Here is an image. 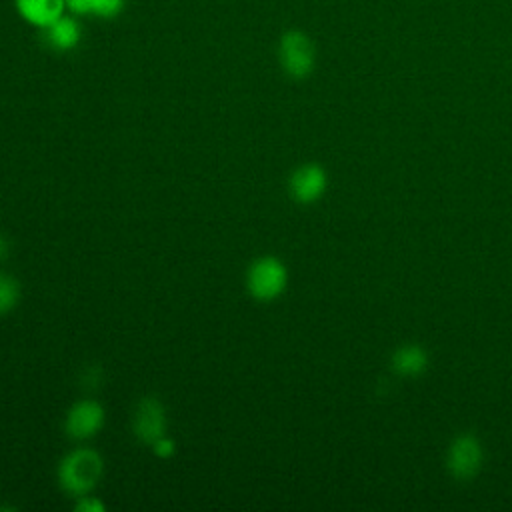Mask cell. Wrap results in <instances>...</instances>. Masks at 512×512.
Masks as SVG:
<instances>
[{"label": "cell", "instance_id": "6da1fadb", "mask_svg": "<svg viewBox=\"0 0 512 512\" xmlns=\"http://www.w3.org/2000/svg\"><path fill=\"white\" fill-rule=\"evenodd\" d=\"M104 472L102 456L92 448H76L58 464V482L70 496L90 494Z\"/></svg>", "mask_w": 512, "mask_h": 512}, {"label": "cell", "instance_id": "7a4b0ae2", "mask_svg": "<svg viewBox=\"0 0 512 512\" xmlns=\"http://www.w3.org/2000/svg\"><path fill=\"white\" fill-rule=\"evenodd\" d=\"M278 60L290 78H306L316 62V50L310 36L302 30H286L278 42Z\"/></svg>", "mask_w": 512, "mask_h": 512}, {"label": "cell", "instance_id": "3957f363", "mask_svg": "<svg viewBox=\"0 0 512 512\" xmlns=\"http://www.w3.org/2000/svg\"><path fill=\"white\" fill-rule=\"evenodd\" d=\"M288 282L286 266L274 256H262L252 262L246 274L248 292L262 302L278 298Z\"/></svg>", "mask_w": 512, "mask_h": 512}, {"label": "cell", "instance_id": "277c9868", "mask_svg": "<svg viewBox=\"0 0 512 512\" xmlns=\"http://www.w3.org/2000/svg\"><path fill=\"white\" fill-rule=\"evenodd\" d=\"M104 426V408L96 400H80L68 412L64 420V430L74 440H86L98 434Z\"/></svg>", "mask_w": 512, "mask_h": 512}, {"label": "cell", "instance_id": "5b68a950", "mask_svg": "<svg viewBox=\"0 0 512 512\" xmlns=\"http://www.w3.org/2000/svg\"><path fill=\"white\" fill-rule=\"evenodd\" d=\"M134 434L144 444H154L166 434V410L156 398H142L134 412Z\"/></svg>", "mask_w": 512, "mask_h": 512}, {"label": "cell", "instance_id": "8992f818", "mask_svg": "<svg viewBox=\"0 0 512 512\" xmlns=\"http://www.w3.org/2000/svg\"><path fill=\"white\" fill-rule=\"evenodd\" d=\"M40 38L44 46L54 52H70L78 48L82 40V24L74 14H62L52 24L40 30Z\"/></svg>", "mask_w": 512, "mask_h": 512}, {"label": "cell", "instance_id": "52a82bcc", "mask_svg": "<svg viewBox=\"0 0 512 512\" xmlns=\"http://www.w3.org/2000/svg\"><path fill=\"white\" fill-rule=\"evenodd\" d=\"M482 462V450L474 436H458L448 452V468L456 478H470Z\"/></svg>", "mask_w": 512, "mask_h": 512}, {"label": "cell", "instance_id": "ba28073f", "mask_svg": "<svg viewBox=\"0 0 512 512\" xmlns=\"http://www.w3.org/2000/svg\"><path fill=\"white\" fill-rule=\"evenodd\" d=\"M290 194L298 202H314L326 190V172L318 164H304L290 176Z\"/></svg>", "mask_w": 512, "mask_h": 512}, {"label": "cell", "instance_id": "9c48e42d", "mask_svg": "<svg viewBox=\"0 0 512 512\" xmlns=\"http://www.w3.org/2000/svg\"><path fill=\"white\" fill-rule=\"evenodd\" d=\"M14 8L26 24L42 30L66 14V0H14Z\"/></svg>", "mask_w": 512, "mask_h": 512}, {"label": "cell", "instance_id": "30bf717a", "mask_svg": "<svg viewBox=\"0 0 512 512\" xmlns=\"http://www.w3.org/2000/svg\"><path fill=\"white\" fill-rule=\"evenodd\" d=\"M126 0H66V10L74 16L112 20L124 12Z\"/></svg>", "mask_w": 512, "mask_h": 512}, {"label": "cell", "instance_id": "8fae6325", "mask_svg": "<svg viewBox=\"0 0 512 512\" xmlns=\"http://www.w3.org/2000/svg\"><path fill=\"white\" fill-rule=\"evenodd\" d=\"M426 362H428L426 352L414 344L402 346L394 354V368L402 374H418L424 370Z\"/></svg>", "mask_w": 512, "mask_h": 512}, {"label": "cell", "instance_id": "7c38bea8", "mask_svg": "<svg viewBox=\"0 0 512 512\" xmlns=\"http://www.w3.org/2000/svg\"><path fill=\"white\" fill-rule=\"evenodd\" d=\"M20 300V284L10 274H0V316L16 308Z\"/></svg>", "mask_w": 512, "mask_h": 512}, {"label": "cell", "instance_id": "4fadbf2b", "mask_svg": "<svg viewBox=\"0 0 512 512\" xmlns=\"http://www.w3.org/2000/svg\"><path fill=\"white\" fill-rule=\"evenodd\" d=\"M106 506L102 500H98L96 496H78V502H76V510L78 512H102Z\"/></svg>", "mask_w": 512, "mask_h": 512}, {"label": "cell", "instance_id": "5bb4252c", "mask_svg": "<svg viewBox=\"0 0 512 512\" xmlns=\"http://www.w3.org/2000/svg\"><path fill=\"white\" fill-rule=\"evenodd\" d=\"M152 450H154L158 456L168 458V456H172V454H174L176 444H174V440H172V438H166V434H164L162 438H158V440L152 444Z\"/></svg>", "mask_w": 512, "mask_h": 512}, {"label": "cell", "instance_id": "9a60e30c", "mask_svg": "<svg viewBox=\"0 0 512 512\" xmlns=\"http://www.w3.org/2000/svg\"><path fill=\"white\" fill-rule=\"evenodd\" d=\"M10 252V244H8V238L0 234V260H4Z\"/></svg>", "mask_w": 512, "mask_h": 512}]
</instances>
